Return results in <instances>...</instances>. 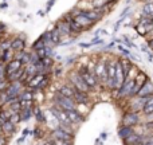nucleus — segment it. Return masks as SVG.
<instances>
[{"mask_svg": "<svg viewBox=\"0 0 153 145\" xmlns=\"http://www.w3.org/2000/svg\"><path fill=\"white\" fill-rule=\"evenodd\" d=\"M76 70H78L79 75L82 77V79L85 81V83H86L91 90H95L98 86H100V82H98L95 74L90 71L89 67H87L86 65H81V66H79Z\"/></svg>", "mask_w": 153, "mask_h": 145, "instance_id": "1", "label": "nucleus"}, {"mask_svg": "<svg viewBox=\"0 0 153 145\" xmlns=\"http://www.w3.org/2000/svg\"><path fill=\"white\" fill-rule=\"evenodd\" d=\"M67 79H69L70 85L74 86L75 90H79V91H83V93H90L91 89L85 83V81L82 79V77L79 75L78 70H71L69 74H67Z\"/></svg>", "mask_w": 153, "mask_h": 145, "instance_id": "2", "label": "nucleus"}, {"mask_svg": "<svg viewBox=\"0 0 153 145\" xmlns=\"http://www.w3.org/2000/svg\"><path fill=\"white\" fill-rule=\"evenodd\" d=\"M53 100H54V103L58 105L59 108H62L63 110H71V109L76 108V102L74 101V98L66 97V95L61 94L59 91H56L53 95Z\"/></svg>", "mask_w": 153, "mask_h": 145, "instance_id": "3", "label": "nucleus"}, {"mask_svg": "<svg viewBox=\"0 0 153 145\" xmlns=\"http://www.w3.org/2000/svg\"><path fill=\"white\" fill-rule=\"evenodd\" d=\"M106 66H108V59L106 58H100L95 61V67H94V73L97 77L100 85L105 86L106 79H108V73H106Z\"/></svg>", "mask_w": 153, "mask_h": 145, "instance_id": "4", "label": "nucleus"}, {"mask_svg": "<svg viewBox=\"0 0 153 145\" xmlns=\"http://www.w3.org/2000/svg\"><path fill=\"white\" fill-rule=\"evenodd\" d=\"M116 62L117 59H108V66H106V73H108V79H106L105 86L109 90L114 89V79H116Z\"/></svg>", "mask_w": 153, "mask_h": 145, "instance_id": "5", "label": "nucleus"}, {"mask_svg": "<svg viewBox=\"0 0 153 145\" xmlns=\"http://www.w3.org/2000/svg\"><path fill=\"white\" fill-rule=\"evenodd\" d=\"M141 121L140 118V112H134V110H129L126 113H124L121 120V125H129V126H136L138 125Z\"/></svg>", "mask_w": 153, "mask_h": 145, "instance_id": "6", "label": "nucleus"}, {"mask_svg": "<svg viewBox=\"0 0 153 145\" xmlns=\"http://www.w3.org/2000/svg\"><path fill=\"white\" fill-rule=\"evenodd\" d=\"M55 28L59 31V34H61V36H62V38H65V36H67V38H73V36H71V30H70L69 23H67V22L63 18L59 19V20L55 23Z\"/></svg>", "mask_w": 153, "mask_h": 145, "instance_id": "7", "label": "nucleus"}, {"mask_svg": "<svg viewBox=\"0 0 153 145\" xmlns=\"http://www.w3.org/2000/svg\"><path fill=\"white\" fill-rule=\"evenodd\" d=\"M67 113V117L70 118L73 125H79L82 122H85V116L78 110V109H71V110H66Z\"/></svg>", "mask_w": 153, "mask_h": 145, "instance_id": "8", "label": "nucleus"}, {"mask_svg": "<svg viewBox=\"0 0 153 145\" xmlns=\"http://www.w3.org/2000/svg\"><path fill=\"white\" fill-rule=\"evenodd\" d=\"M22 67H23V63H22L20 59L13 58V59H11L7 65H5V74H7V75H10V74H12V73L18 71V70H20ZM7 75H5V77H7Z\"/></svg>", "mask_w": 153, "mask_h": 145, "instance_id": "9", "label": "nucleus"}, {"mask_svg": "<svg viewBox=\"0 0 153 145\" xmlns=\"http://www.w3.org/2000/svg\"><path fill=\"white\" fill-rule=\"evenodd\" d=\"M118 61H120V63H121V66H122V70H124L125 79H126L128 77H129L130 71L133 70V67H134V63H133L132 59H129L126 55L122 57V58H118Z\"/></svg>", "mask_w": 153, "mask_h": 145, "instance_id": "10", "label": "nucleus"}, {"mask_svg": "<svg viewBox=\"0 0 153 145\" xmlns=\"http://www.w3.org/2000/svg\"><path fill=\"white\" fill-rule=\"evenodd\" d=\"M74 101L76 102V105H85L87 106L89 103H91L89 97V93H83V91H79V90H75L74 91Z\"/></svg>", "mask_w": 153, "mask_h": 145, "instance_id": "11", "label": "nucleus"}, {"mask_svg": "<svg viewBox=\"0 0 153 145\" xmlns=\"http://www.w3.org/2000/svg\"><path fill=\"white\" fill-rule=\"evenodd\" d=\"M11 50L15 51V53L26 50V39H24V36L12 38V42H11Z\"/></svg>", "mask_w": 153, "mask_h": 145, "instance_id": "12", "label": "nucleus"}, {"mask_svg": "<svg viewBox=\"0 0 153 145\" xmlns=\"http://www.w3.org/2000/svg\"><path fill=\"white\" fill-rule=\"evenodd\" d=\"M46 77V74H42V73H36L34 77H31V78L27 81V83H26V86L27 87H30V89H32V90H36L38 87H39V85H40V82L43 81V78Z\"/></svg>", "mask_w": 153, "mask_h": 145, "instance_id": "13", "label": "nucleus"}, {"mask_svg": "<svg viewBox=\"0 0 153 145\" xmlns=\"http://www.w3.org/2000/svg\"><path fill=\"white\" fill-rule=\"evenodd\" d=\"M137 95L138 97H151V95H153V82L151 79H148L140 87V90L137 91Z\"/></svg>", "mask_w": 153, "mask_h": 145, "instance_id": "14", "label": "nucleus"}, {"mask_svg": "<svg viewBox=\"0 0 153 145\" xmlns=\"http://www.w3.org/2000/svg\"><path fill=\"white\" fill-rule=\"evenodd\" d=\"M16 128H18V125H15L12 121H5L1 124V133L5 136V137H10V136H12L13 133L16 132Z\"/></svg>", "mask_w": 153, "mask_h": 145, "instance_id": "15", "label": "nucleus"}, {"mask_svg": "<svg viewBox=\"0 0 153 145\" xmlns=\"http://www.w3.org/2000/svg\"><path fill=\"white\" fill-rule=\"evenodd\" d=\"M134 132V126H129V125H121V126L118 128V137L121 138L122 141L126 140L128 137H129L132 133Z\"/></svg>", "mask_w": 153, "mask_h": 145, "instance_id": "16", "label": "nucleus"}, {"mask_svg": "<svg viewBox=\"0 0 153 145\" xmlns=\"http://www.w3.org/2000/svg\"><path fill=\"white\" fill-rule=\"evenodd\" d=\"M34 117L36 118L38 124H46V114L43 113V110L40 109L39 105H34Z\"/></svg>", "mask_w": 153, "mask_h": 145, "instance_id": "17", "label": "nucleus"}, {"mask_svg": "<svg viewBox=\"0 0 153 145\" xmlns=\"http://www.w3.org/2000/svg\"><path fill=\"white\" fill-rule=\"evenodd\" d=\"M13 54H15V51H12L11 48L1 50V53H0V61H3L4 63H8L11 59H13Z\"/></svg>", "mask_w": 153, "mask_h": 145, "instance_id": "18", "label": "nucleus"}, {"mask_svg": "<svg viewBox=\"0 0 153 145\" xmlns=\"http://www.w3.org/2000/svg\"><path fill=\"white\" fill-rule=\"evenodd\" d=\"M61 94H63V95H66V97H70V98H73L74 97V91H75V89H74V86L73 85H65V86H62L61 89L58 90Z\"/></svg>", "mask_w": 153, "mask_h": 145, "instance_id": "19", "label": "nucleus"}, {"mask_svg": "<svg viewBox=\"0 0 153 145\" xmlns=\"http://www.w3.org/2000/svg\"><path fill=\"white\" fill-rule=\"evenodd\" d=\"M34 108V106H32ZM32 108H26V109H20V117H22V122H26V121H28L30 118H31L32 116H34V109Z\"/></svg>", "mask_w": 153, "mask_h": 145, "instance_id": "20", "label": "nucleus"}, {"mask_svg": "<svg viewBox=\"0 0 153 145\" xmlns=\"http://www.w3.org/2000/svg\"><path fill=\"white\" fill-rule=\"evenodd\" d=\"M50 34H51V40H53L54 46H59L62 42V36L59 34V31L56 28H51L50 30Z\"/></svg>", "mask_w": 153, "mask_h": 145, "instance_id": "21", "label": "nucleus"}, {"mask_svg": "<svg viewBox=\"0 0 153 145\" xmlns=\"http://www.w3.org/2000/svg\"><path fill=\"white\" fill-rule=\"evenodd\" d=\"M143 113H144V114L153 113V95H151V97H148V100H146V102L144 103Z\"/></svg>", "mask_w": 153, "mask_h": 145, "instance_id": "22", "label": "nucleus"}, {"mask_svg": "<svg viewBox=\"0 0 153 145\" xmlns=\"http://www.w3.org/2000/svg\"><path fill=\"white\" fill-rule=\"evenodd\" d=\"M134 30H136V32H137L138 35H141V36H143V38H145V36H146V34H148V30H146L145 24H144V23H141V22H138V23L136 24Z\"/></svg>", "mask_w": 153, "mask_h": 145, "instance_id": "23", "label": "nucleus"}, {"mask_svg": "<svg viewBox=\"0 0 153 145\" xmlns=\"http://www.w3.org/2000/svg\"><path fill=\"white\" fill-rule=\"evenodd\" d=\"M143 15H146L149 18H153V1L145 3V5L143 7Z\"/></svg>", "mask_w": 153, "mask_h": 145, "instance_id": "24", "label": "nucleus"}, {"mask_svg": "<svg viewBox=\"0 0 153 145\" xmlns=\"http://www.w3.org/2000/svg\"><path fill=\"white\" fill-rule=\"evenodd\" d=\"M42 40L43 43H45V46H50V47H54V43L53 40H51V34H50V30H47V31L45 32V34H42Z\"/></svg>", "mask_w": 153, "mask_h": 145, "instance_id": "25", "label": "nucleus"}, {"mask_svg": "<svg viewBox=\"0 0 153 145\" xmlns=\"http://www.w3.org/2000/svg\"><path fill=\"white\" fill-rule=\"evenodd\" d=\"M10 121H12L15 125H18V124H20L22 122V117H20V113L19 112H13L12 114H11V117H10Z\"/></svg>", "mask_w": 153, "mask_h": 145, "instance_id": "26", "label": "nucleus"}, {"mask_svg": "<svg viewBox=\"0 0 153 145\" xmlns=\"http://www.w3.org/2000/svg\"><path fill=\"white\" fill-rule=\"evenodd\" d=\"M122 45H124V46H126L128 48H134V50H137V48H138L137 46H136L134 43L132 42V39L129 40V38H128L126 35H124V40H122Z\"/></svg>", "mask_w": 153, "mask_h": 145, "instance_id": "27", "label": "nucleus"}, {"mask_svg": "<svg viewBox=\"0 0 153 145\" xmlns=\"http://www.w3.org/2000/svg\"><path fill=\"white\" fill-rule=\"evenodd\" d=\"M31 135L34 136L35 138H40V137H43V135H45V132H43V129L40 126H36L34 130L31 132Z\"/></svg>", "mask_w": 153, "mask_h": 145, "instance_id": "28", "label": "nucleus"}, {"mask_svg": "<svg viewBox=\"0 0 153 145\" xmlns=\"http://www.w3.org/2000/svg\"><path fill=\"white\" fill-rule=\"evenodd\" d=\"M117 50H118L120 53H122L124 55H126V57H129V55H130V50H128V47H126V46H124L122 43H121V45L117 46Z\"/></svg>", "mask_w": 153, "mask_h": 145, "instance_id": "29", "label": "nucleus"}, {"mask_svg": "<svg viewBox=\"0 0 153 145\" xmlns=\"http://www.w3.org/2000/svg\"><path fill=\"white\" fill-rule=\"evenodd\" d=\"M42 46H45V43H43L42 38H39V39H36L34 43H32V50H38V48H40Z\"/></svg>", "mask_w": 153, "mask_h": 145, "instance_id": "30", "label": "nucleus"}, {"mask_svg": "<svg viewBox=\"0 0 153 145\" xmlns=\"http://www.w3.org/2000/svg\"><path fill=\"white\" fill-rule=\"evenodd\" d=\"M5 65L7 63H4L3 61H0V78H3V79H5Z\"/></svg>", "mask_w": 153, "mask_h": 145, "instance_id": "31", "label": "nucleus"}, {"mask_svg": "<svg viewBox=\"0 0 153 145\" xmlns=\"http://www.w3.org/2000/svg\"><path fill=\"white\" fill-rule=\"evenodd\" d=\"M76 59H78V57H76V55L69 57V58H67V61H66V65H71V63H74Z\"/></svg>", "mask_w": 153, "mask_h": 145, "instance_id": "32", "label": "nucleus"}, {"mask_svg": "<svg viewBox=\"0 0 153 145\" xmlns=\"http://www.w3.org/2000/svg\"><path fill=\"white\" fill-rule=\"evenodd\" d=\"M91 45H103V39H101V38H94V39L91 40Z\"/></svg>", "mask_w": 153, "mask_h": 145, "instance_id": "33", "label": "nucleus"}, {"mask_svg": "<svg viewBox=\"0 0 153 145\" xmlns=\"http://www.w3.org/2000/svg\"><path fill=\"white\" fill-rule=\"evenodd\" d=\"M141 51H143L144 54H146V53H149V51H151V48H149V46H148V43H146V45H143L141 46Z\"/></svg>", "mask_w": 153, "mask_h": 145, "instance_id": "34", "label": "nucleus"}, {"mask_svg": "<svg viewBox=\"0 0 153 145\" xmlns=\"http://www.w3.org/2000/svg\"><path fill=\"white\" fill-rule=\"evenodd\" d=\"M54 3H55V0H50V1L47 3V8H46V12H48V11L51 10V7H53Z\"/></svg>", "mask_w": 153, "mask_h": 145, "instance_id": "35", "label": "nucleus"}, {"mask_svg": "<svg viewBox=\"0 0 153 145\" xmlns=\"http://www.w3.org/2000/svg\"><path fill=\"white\" fill-rule=\"evenodd\" d=\"M91 42L90 43H79V47H83V48H89V47H91Z\"/></svg>", "mask_w": 153, "mask_h": 145, "instance_id": "36", "label": "nucleus"}, {"mask_svg": "<svg viewBox=\"0 0 153 145\" xmlns=\"http://www.w3.org/2000/svg\"><path fill=\"white\" fill-rule=\"evenodd\" d=\"M24 141H26V136H23V135H22L20 137H19L18 140H16V143H18V144H23Z\"/></svg>", "mask_w": 153, "mask_h": 145, "instance_id": "37", "label": "nucleus"}, {"mask_svg": "<svg viewBox=\"0 0 153 145\" xmlns=\"http://www.w3.org/2000/svg\"><path fill=\"white\" fill-rule=\"evenodd\" d=\"M7 8H8V4L5 1L0 3V10H7Z\"/></svg>", "mask_w": 153, "mask_h": 145, "instance_id": "38", "label": "nucleus"}, {"mask_svg": "<svg viewBox=\"0 0 153 145\" xmlns=\"http://www.w3.org/2000/svg\"><path fill=\"white\" fill-rule=\"evenodd\" d=\"M129 11H130V7H126V8H125V10H124V11H122V12H121V16H126Z\"/></svg>", "mask_w": 153, "mask_h": 145, "instance_id": "39", "label": "nucleus"}, {"mask_svg": "<svg viewBox=\"0 0 153 145\" xmlns=\"http://www.w3.org/2000/svg\"><path fill=\"white\" fill-rule=\"evenodd\" d=\"M108 136H109V135H108V133H106V132H102V133H101V135H100V137L102 138L103 141H105L106 138H108Z\"/></svg>", "mask_w": 153, "mask_h": 145, "instance_id": "40", "label": "nucleus"}, {"mask_svg": "<svg viewBox=\"0 0 153 145\" xmlns=\"http://www.w3.org/2000/svg\"><path fill=\"white\" fill-rule=\"evenodd\" d=\"M148 46H149V48H151V50H153V38H151V39H148Z\"/></svg>", "mask_w": 153, "mask_h": 145, "instance_id": "41", "label": "nucleus"}, {"mask_svg": "<svg viewBox=\"0 0 153 145\" xmlns=\"http://www.w3.org/2000/svg\"><path fill=\"white\" fill-rule=\"evenodd\" d=\"M61 74H62V70H61V69H56L55 71H54V75H56V77L61 75Z\"/></svg>", "mask_w": 153, "mask_h": 145, "instance_id": "42", "label": "nucleus"}, {"mask_svg": "<svg viewBox=\"0 0 153 145\" xmlns=\"http://www.w3.org/2000/svg\"><path fill=\"white\" fill-rule=\"evenodd\" d=\"M114 47V40L111 43H109V45H106V48H113Z\"/></svg>", "mask_w": 153, "mask_h": 145, "instance_id": "43", "label": "nucleus"}, {"mask_svg": "<svg viewBox=\"0 0 153 145\" xmlns=\"http://www.w3.org/2000/svg\"><path fill=\"white\" fill-rule=\"evenodd\" d=\"M102 143H103V140L101 137H98L97 140H95V144H102Z\"/></svg>", "mask_w": 153, "mask_h": 145, "instance_id": "44", "label": "nucleus"}, {"mask_svg": "<svg viewBox=\"0 0 153 145\" xmlns=\"http://www.w3.org/2000/svg\"><path fill=\"white\" fill-rule=\"evenodd\" d=\"M0 108H1V105H0Z\"/></svg>", "mask_w": 153, "mask_h": 145, "instance_id": "45", "label": "nucleus"}]
</instances>
